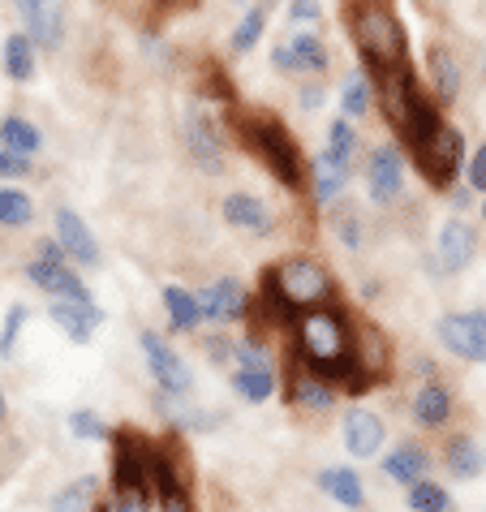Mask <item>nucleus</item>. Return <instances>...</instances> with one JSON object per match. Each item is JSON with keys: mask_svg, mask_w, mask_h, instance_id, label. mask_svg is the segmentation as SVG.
<instances>
[{"mask_svg": "<svg viewBox=\"0 0 486 512\" xmlns=\"http://www.w3.org/2000/svg\"><path fill=\"white\" fill-rule=\"evenodd\" d=\"M345 181H349V164H340L336 155H319V160H314V198H319V203H332V198L345 190Z\"/></svg>", "mask_w": 486, "mask_h": 512, "instance_id": "b1692460", "label": "nucleus"}, {"mask_svg": "<svg viewBox=\"0 0 486 512\" xmlns=\"http://www.w3.org/2000/svg\"><path fill=\"white\" fill-rule=\"evenodd\" d=\"M155 444H147L138 431H112V482L117 495H147Z\"/></svg>", "mask_w": 486, "mask_h": 512, "instance_id": "39448f33", "label": "nucleus"}, {"mask_svg": "<svg viewBox=\"0 0 486 512\" xmlns=\"http://www.w3.org/2000/svg\"><path fill=\"white\" fill-rule=\"evenodd\" d=\"M431 74H435V87H439V95H443V99H452V95H456V87H461V74H456L452 56L443 52V48H435V52H431Z\"/></svg>", "mask_w": 486, "mask_h": 512, "instance_id": "c9c22d12", "label": "nucleus"}, {"mask_svg": "<svg viewBox=\"0 0 486 512\" xmlns=\"http://www.w3.org/2000/svg\"><path fill=\"white\" fill-rule=\"evenodd\" d=\"M379 95H383V108H388V121L396 125V130H405L409 112H413V99H418L409 69L405 65H400V69H383V74H379Z\"/></svg>", "mask_w": 486, "mask_h": 512, "instance_id": "f8f14e48", "label": "nucleus"}, {"mask_svg": "<svg viewBox=\"0 0 486 512\" xmlns=\"http://www.w3.org/2000/svg\"><path fill=\"white\" fill-rule=\"evenodd\" d=\"M267 353L259 349V345H250V340H246V345H241L237 349V371H267Z\"/></svg>", "mask_w": 486, "mask_h": 512, "instance_id": "a19ab883", "label": "nucleus"}, {"mask_svg": "<svg viewBox=\"0 0 486 512\" xmlns=\"http://www.w3.org/2000/svg\"><path fill=\"white\" fill-rule=\"evenodd\" d=\"M293 396H297V405H306V409H327L336 401L332 388L319 379V375H310V371H297L293 375Z\"/></svg>", "mask_w": 486, "mask_h": 512, "instance_id": "cd10ccee", "label": "nucleus"}, {"mask_svg": "<svg viewBox=\"0 0 486 512\" xmlns=\"http://www.w3.org/2000/svg\"><path fill=\"white\" fill-rule=\"evenodd\" d=\"M26 173H31V160H26V155L0 151V177H26Z\"/></svg>", "mask_w": 486, "mask_h": 512, "instance_id": "79ce46f5", "label": "nucleus"}, {"mask_svg": "<svg viewBox=\"0 0 486 512\" xmlns=\"http://www.w3.org/2000/svg\"><path fill=\"white\" fill-rule=\"evenodd\" d=\"M203 349H207V358H211V362H228V358H233V349H228V340H224V336H207V340H203Z\"/></svg>", "mask_w": 486, "mask_h": 512, "instance_id": "a18cd8bd", "label": "nucleus"}, {"mask_svg": "<svg viewBox=\"0 0 486 512\" xmlns=\"http://www.w3.org/2000/svg\"><path fill=\"white\" fill-rule=\"evenodd\" d=\"M224 220L233 224V229H246V233H271V211H267L263 198H254V194H228Z\"/></svg>", "mask_w": 486, "mask_h": 512, "instance_id": "6ab92c4d", "label": "nucleus"}, {"mask_svg": "<svg viewBox=\"0 0 486 512\" xmlns=\"http://www.w3.org/2000/svg\"><path fill=\"white\" fill-rule=\"evenodd\" d=\"M48 315H52V323L61 327L69 340H78V345H87L95 327L108 319L95 302H52V306H48Z\"/></svg>", "mask_w": 486, "mask_h": 512, "instance_id": "ddd939ff", "label": "nucleus"}, {"mask_svg": "<svg viewBox=\"0 0 486 512\" xmlns=\"http://www.w3.org/2000/svg\"><path fill=\"white\" fill-rule=\"evenodd\" d=\"M26 31H31L35 44L56 48L61 44V31H65V9L61 5H48V0H22L18 5Z\"/></svg>", "mask_w": 486, "mask_h": 512, "instance_id": "4468645a", "label": "nucleus"}, {"mask_svg": "<svg viewBox=\"0 0 486 512\" xmlns=\"http://www.w3.org/2000/svg\"><path fill=\"white\" fill-rule=\"evenodd\" d=\"M336 229H340V241H345V246H357V237H362V229H357V220L349 216V211L336 216Z\"/></svg>", "mask_w": 486, "mask_h": 512, "instance_id": "c03bdc74", "label": "nucleus"}, {"mask_svg": "<svg viewBox=\"0 0 486 512\" xmlns=\"http://www.w3.org/2000/svg\"><path fill=\"white\" fill-rule=\"evenodd\" d=\"M448 469L456 478H478L482 474V452L474 439H452L448 444Z\"/></svg>", "mask_w": 486, "mask_h": 512, "instance_id": "2f4dec72", "label": "nucleus"}, {"mask_svg": "<svg viewBox=\"0 0 486 512\" xmlns=\"http://www.w3.org/2000/svg\"><path fill=\"white\" fill-rule=\"evenodd\" d=\"M198 306H203V319H220V323H233V319H246V306L250 297L237 280H216L198 293Z\"/></svg>", "mask_w": 486, "mask_h": 512, "instance_id": "9b49d317", "label": "nucleus"}, {"mask_svg": "<svg viewBox=\"0 0 486 512\" xmlns=\"http://www.w3.org/2000/svg\"><path fill=\"white\" fill-rule=\"evenodd\" d=\"M142 349H147V366H151V375L164 392H173V396L190 392V366L168 349V340L160 332H142Z\"/></svg>", "mask_w": 486, "mask_h": 512, "instance_id": "1a4fd4ad", "label": "nucleus"}, {"mask_svg": "<svg viewBox=\"0 0 486 512\" xmlns=\"http://www.w3.org/2000/svg\"><path fill=\"white\" fill-rule=\"evenodd\" d=\"M31 220H35L31 194H22V190H0V224H5V229H22V224H31Z\"/></svg>", "mask_w": 486, "mask_h": 512, "instance_id": "7c9ffc66", "label": "nucleus"}, {"mask_svg": "<svg viewBox=\"0 0 486 512\" xmlns=\"http://www.w3.org/2000/svg\"><path fill=\"white\" fill-rule=\"evenodd\" d=\"M439 254H443V267H465L474 259V229L465 220H448L439 229Z\"/></svg>", "mask_w": 486, "mask_h": 512, "instance_id": "aec40b11", "label": "nucleus"}, {"mask_svg": "<svg viewBox=\"0 0 486 512\" xmlns=\"http://www.w3.org/2000/svg\"><path fill=\"white\" fill-rule=\"evenodd\" d=\"M91 495H95V478H78L52 500V512H87Z\"/></svg>", "mask_w": 486, "mask_h": 512, "instance_id": "f704fd0d", "label": "nucleus"}, {"mask_svg": "<svg viewBox=\"0 0 486 512\" xmlns=\"http://www.w3.org/2000/svg\"><path fill=\"white\" fill-rule=\"evenodd\" d=\"M233 388H237L241 401L259 405V401H267V396L276 392V375H271V366H267V371H237L233 375Z\"/></svg>", "mask_w": 486, "mask_h": 512, "instance_id": "c756f323", "label": "nucleus"}, {"mask_svg": "<svg viewBox=\"0 0 486 512\" xmlns=\"http://www.w3.org/2000/svg\"><path fill=\"white\" fill-rule=\"evenodd\" d=\"M383 444V422L379 414H370V409H353L345 418V448L353 457H375Z\"/></svg>", "mask_w": 486, "mask_h": 512, "instance_id": "a211bd4d", "label": "nucleus"}, {"mask_svg": "<svg viewBox=\"0 0 486 512\" xmlns=\"http://www.w3.org/2000/svg\"><path fill=\"white\" fill-rule=\"evenodd\" d=\"M185 142H190V155L198 160V168H207V173H216L224 164V130H220V117L216 108L207 104V99H194L190 108H185Z\"/></svg>", "mask_w": 486, "mask_h": 512, "instance_id": "423d86ee", "label": "nucleus"}, {"mask_svg": "<svg viewBox=\"0 0 486 512\" xmlns=\"http://www.w3.org/2000/svg\"><path fill=\"white\" fill-rule=\"evenodd\" d=\"M164 306H168V319H173L177 332H194L203 323V306H198V293L181 289V284H168L164 289Z\"/></svg>", "mask_w": 486, "mask_h": 512, "instance_id": "4be33fe9", "label": "nucleus"}, {"mask_svg": "<svg viewBox=\"0 0 486 512\" xmlns=\"http://www.w3.org/2000/svg\"><path fill=\"white\" fill-rule=\"evenodd\" d=\"M104 512H147V495H117Z\"/></svg>", "mask_w": 486, "mask_h": 512, "instance_id": "37998d69", "label": "nucleus"}, {"mask_svg": "<svg viewBox=\"0 0 486 512\" xmlns=\"http://www.w3.org/2000/svg\"><path fill=\"white\" fill-rule=\"evenodd\" d=\"M469 186H474V190H486V147H478L474 164H469Z\"/></svg>", "mask_w": 486, "mask_h": 512, "instance_id": "49530a36", "label": "nucleus"}, {"mask_svg": "<svg viewBox=\"0 0 486 512\" xmlns=\"http://www.w3.org/2000/svg\"><path fill=\"white\" fill-rule=\"evenodd\" d=\"M340 108H345V117H357V112L370 108V87L362 74H349L345 78V91H340Z\"/></svg>", "mask_w": 486, "mask_h": 512, "instance_id": "4c0bfd02", "label": "nucleus"}, {"mask_svg": "<svg viewBox=\"0 0 486 512\" xmlns=\"http://www.w3.org/2000/svg\"><path fill=\"white\" fill-rule=\"evenodd\" d=\"M439 340L465 362H486V310H469V315H443Z\"/></svg>", "mask_w": 486, "mask_h": 512, "instance_id": "0eeeda50", "label": "nucleus"}, {"mask_svg": "<svg viewBox=\"0 0 486 512\" xmlns=\"http://www.w3.org/2000/svg\"><path fill=\"white\" fill-rule=\"evenodd\" d=\"M237 130L246 138V147L276 173L284 186H302V155H297L289 130L276 117H237Z\"/></svg>", "mask_w": 486, "mask_h": 512, "instance_id": "7ed1b4c3", "label": "nucleus"}, {"mask_svg": "<svg viewBox=\"0 0 486 512\" xmlns=\"http://www.w3.org/2000/svg\"><path fill=\"white\" fill-rule=\"evenodd\" d=\"M422 469H426V452H418V448H396L392 457L383 461V474L396 482H422Z\"/></svg>", "mask_w": 486, "mask_h": 512, "instance_id": "bb28decb", "label": "nucleus"}, {"mask_svg": "<svg viewBox=\"0 0 486 512\" xmlns=\"http://www.w3.org/2000/svg\"><path fill=\"white\" fill-rule=\"evenodd\" d=\"M22 323H26V306L22 302H13L9 306V315H5V327H0V353H9L18 349V332H22Z\"/></svg>", "mask_w": 486, "mask_h": 512, "instance_id": "ea45409f", "label": "nucleus"}, {"mask_svg": "<svg viewBox=\"0 0 486 512\" xmlns=\"http://www.w3.org/2000/svg\"><path fill=\"white\" fill-rule=\"evenodd\" d=\"M160 512H190V504H185V495H173V500H164Z\"/></svg>", "mask_w": 486, "mask_h": 512, "instance_id": "8fccbe9b", "label": "nucleus"}, {"mask_svg": "<svg viewBox=\"0 0 486 512\" xmlns=\"http://www.w3.org/2000/svg\"><path fill=\"white\" fill-rule=\"evenodd\" d=\"M5 69L13 82H26L35 74V48H31V35H9L5 39Z\"/></svg>", "mask_w": 486, "mask_h": 512, "instance_id": "a878e982", "label": "nucleus"}, {"mask_svg": "<svg viewBox=\"0 0 486 512\" xmlns=\"http://www.w3.org/2000/svg\"><path fill=\"white\" fill-rule=\"evenodd\" d=\"M267 293L276 310H306V306H319L327 293H332V280L314 259H284L280 267H271L267 272Z\"/></svg>", "mask_w": 486, "mask_h": 512, "instance_id": "20e7f679", "label": "nucleus"}, {"mask_svg": "<svg viewBox=\"0 0 486 512\" xmlns=\"http://www.w3.org/2000/svg\"><path fill=\"white\" fill-rule=\"evenodd\" d=\"M0 414H5V396H0Z\"/></svg>", "mask_w": 486, "mask_h": 512, "instance_id": "3c124183", "label": "nucleus"}, {"mask_svg": "<svg viewBox=\"0 0 486 512\" xmlns=\"http://www.w3.org/2000/svg\"><path fill=\"white\" fill-rule=\"evenodd\" d=\"M353 362H357V388H366V379L383 375L388 349H383V336L375 332V327H362V349H353Z\"/></svg>", "mask_w": 486, "mask_h": 512, "instance_id": "412c9836", "label": "nucleus"}, {"mask_svg": "<svg viewBox=\"0 0 486 512\" xmlns=\"http://www.w3.org/2000/svg\"><path fill=\"white\" fill-rule=\"evenodd\" d=\"M461 155H465V138H461V130H452V125H439L435 138L418 151V164L426 168V177H431L435 186H443V181H448L456 168H461Z\"/></svg>", "mask_w": 486, "mask_h": 512, "instance_id": "6e6552de", "label": "nucleus"}, {"mask_svg": "<svg viewBox=\"0 0 486 512\" xmlns=\"http://www.w3.org/2000/svg\"><path fill=\"white\" fill-rule=\"evenodd\" d=\"M319 487L332 495L336 504H345V508H362V478L353 474V469H340V465H332V469H323L319 474Z\"/></svg>", "mask_w": 486, "mask_h": 512, "instance_id": "5701e85b", "label": "nucleus"}, {"mask_svg": "<svg viewBox=\"0 0 486 512\" xmlns=\"http://www.w3.org/2000/svg\"><path fill=\"white\" fill-rule=\"evenodd\" d=\"M65 246L61 241H39V263H56V267H65Z\"/></svg>", "mask_w": 486, "mask_h": 512, "instance_id": "de8ad7c7", "label": "nucleus"}, {"mask_svg": "<svg viewBox=\"0 0 486 512\" xmlns=\"http://www.w3.org/2000/svg\"><path fill=\"white\" fill-rule=\"evenodd\" d=\"M0 142H5V151H13V155H31V151H39V130L31 121H22V117H5L0 121Z\"/></svg>", "mask_w": 486, "mask_h": 512, "instance_id": "393cba45", "label": "nucleus"}, {"mask_svg": "<svg viewBox=\"0 0 486 512\" xmlns=\"http://www.w3.org/2000/svg\"><path fill=\"white\" fill-rule=\"evenodd\" d=\"M56 233H61V246L74 254L78 263H99V246H95V237H91V229L82 224V216L78 211H69V207H61L56 211Z\"/></svg>", "mask_w": 486, "mask_h": 512, "instance_id": "f3484780", "label": "nucleus"}, {"mask_svg": "<svg viewBox=\"0 0 486 512\" xmlns=\"http://www.w3.org/2000/svg\"><path fill=\"white\" fill-rule=\"evenodd\" d=\"M353 151H357L353 125L349 121H332V130H327V155H336L340 164H353Z\"/></svg>", "mask_w": 486, "mask_h": 512, "instance_id": "e433bc0d", "label": "nucleus"}, {"mask_svg": "<svg viewBox=\"0 0 486 512\" xmlns=\"http://www.w3.org/2000/svg\"><path fill=\"white\" fill-rule=\"evenodd\" d=\"M400 177H405V160H400L396 147H375L370 155V168H366V190L375 203H392L400 194Z\"/></svg>", "mask_w": 486, "mask_h": 512, "instance_id": "9d476101", "label": "nucleus"}, {"mask_svg": "<svg viewBox=\"0 0 486 512\" xmlns=\"http://www.w3.org/2000/svg\"><path fill=\"white\" fill-rule=\"evenodd\" d=\"M293 22H319V5H306V0H297V5L289 9Z\"/></svg>", "mask_w": 486, "mask_h": 512, "instance_id": "09e8293b", "label": "nucleus"}, {"mask_svg": "<svg viewBox=\"0 0 486 512\" xmlns=\"http://www.w3.org/2000/svg\"><path fill=\"white\" fill-rule=\"evenodd\" d=\"M26 276H31L44 293H56L61 302H91L87 284H82L74 272H69V267H56V263H39V259H35L31 267H26Z\"/></svg>", "mask_w": 486, "mask_h": 512, "instance_id": "dca6fc26", "label": "nucleus"}, {"mask_svg": "<svg viewBox=\"0 0 486 512\" xmlns=\"http://www.w3.org/2000/svg\"><path fill=\"white\" fill-rule=\"evenodd\" d=\"M297 345H302V358L323 375H357L353 349H349V327L340 323V315L332 310H310L297 323Z\"/></svg>", "mask_w": 486, "mask_h": 512, "instance_id": "f257e3e1", "label": "nucleus"}, {"mask_svg": "<svg viewBox=\"0 0 486 512\" xmlns=\"http://www.w3.org/2000/svg\"><path fill=\"white\" fill-rule=\"evenodd\" d=\"M413 409H418V418L426 426H439V422H448L452 401H448V392H443L439 383H426V388L418 392V401H413Z\"/></svg>", "mask_w": 486, "mask_h": 512, "instance_id": "c85d7f7f", "label": "nucleus"}, {"mask_svg": "<svg viewBox=\"0 0 486 512\" xmlns=\"http://www.w3.org/2000/svg\"><path fill=\"white\" fill-rule=\"evenodd\" d=\"M349 26L362 56L379 69H400L405 65V31H400L396 13L388 5H353L349 9Z\"/></svg>", "mask_w": 486, "mask_h": 512, "instance_id": "f03ea898", "label": "nucleus"}, {"mask_svg": "<svg viewBox=\"0 0 486 512\" xmlns=\"http://www.w3.org/2000/svg\"><path fill=\"white\" fill-rule=\"evenodd\" d=\"M409 508L413 512H452V500L435 482H413L409 487Z\"/></svg>", "mask_w": 486, "mask_h": 512, "instance_id": "473e14b6", "label": "nucleus"}, {"mask_svg": "<svg viewBox=\"0 0 486 512\" xmlns=\"http://www.w3.org/2000/svg\"><path fill=\"white\" fill-rule=\"evenodd\" d=\"M271 61H276V69H319V74H323L327 52H323V44H319V35L297 31V35L284 39V44H276Z\"/></svg>", "mask_w": 486, "mask_h": 512, "instance_id": "2eb2a0df", "label": "nucleus"}, {"mask_svg": "<svg viewBox=\"0 0 486 512\" xmlns=\"http://www.w3.org/2000/svg\"><path fill=\"white\" fill-rule=\"evenodd\" d=\"M69 431H74L78 439H112V431L104 426V418L91 414V409H78V414L69 418Z\"/></svg>", "mask_w": 486, "mask_h": 512, "instance_id": "58836bf2", "label": "nucleus"}, {"mask_svg": "<svg viewBox=\"0 0 486 512\" xmlns=\"http://www.w3.org/2000/svg\"><path fill=\"white\" fill-rule=\"evenodd\" d=\"M263 22H267V5H254V9L246 13V18L237 22V31H233V52H250L254 44H259Z\"/></svg>", "mask_w": 486, "mask_h": 512, "instance_id": "72a5a7b5", "label": "nucleus"}]
</instances>
